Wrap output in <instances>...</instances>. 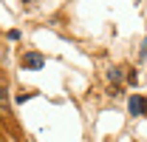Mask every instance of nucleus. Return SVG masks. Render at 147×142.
Wrapping results in <instances>:
<instances>
[{"instance_id":"3","label":"nucleus","mask_w":147,"mask_h":142,"mask_svg":"<svg viewBox=\"0 0 147 142\" xmlns=\"http://www.w3.org/2000/svg\"><path fill=\"white\" fill-rule=\"evenodd\" d=\"M144 111H147V100H144V97H139V94L130 97V114L139 117V114H144Z\"/></svg>"},{"instance_id":"4","label":"nucleus","mask_w":147,"mask_h":142,"mask_svg":"<svg viewBox=\"0 0 147 142\" xmlns=\"http://www.w3.org/2000/svg\"><path fill=\"white\" fill-rule=\"evenodd\" d=\"M108 80H110V83H116V88H119V83H122V68H110L108 71Z\"/></svg>"},{"instance_id":"2","label":"nucleus","mask_w":147,"mask_h":142,"mask_svg":"<svg viewBox=\"0 0 147 142\" xmlns=\"http://www.w3.org/2000/svg\"><path fill=\"white\" fill-rule=\"evenodd\" d=\"M11 114V102H9V88L0 83V117H9Z\"/></svg>"},{"instance_id":"1","label":"nucleus","mask_w":147,"mask_h":142,"mask_svg":"<svg viewBox=\"0 0 147 142\" xmlns=\"http://www.w3.org/2000/svg\"><path fill=\"white\" fill-rule=\"evenodd\" d=\"M42 66H45V57H42V54H26V57H23V68L40 71Z\"/></svg>"}]
</instances>
